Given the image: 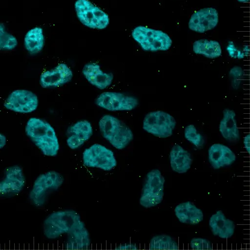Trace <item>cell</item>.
<instances>
[{
  "label": "cell",
  "mask_w": 250,
  "mask_h": 250,
  "mask_svg": "<svg viewBox=\"0 0 250 250\" xmlns=\"http://www.w3.org/2000/svg\"><path fill=\"white\" fill-rule=\"evenodd\" d=\"M43 231L49 239L64 237V248L70 250L88 249L91 245L89 232L80 215L73 209L53 212L44 220Z\"/></svg>",
  "instance_id": "cell-1"
},
{
  "label": "cell",
  "mask_w": 250,
  "mask_h": 250,
  "mask_svg": "<svg viewBox=\"0 0 250 250\" xmlns=\"http://www.w3.org/2000/svg\"><path fill=\"white\" fill-rule=\"evenodd\" d=\"M25 132L35 145L45 156H56L59 150V143L53 127L46 121L31 118L27 122Z\"/></svg>",
  "instance_id": "cell-2"
},
{
  "label": "cell",
  "mask_w": 250,
  "mask_h": 250,
  "mask_svg": "<svg viewBox=\"0 0 250 250\" xmlns=\"http://www.w3.org/2000/svg\"><path fill=\"white\" fill-rule=\"evenodd\" d=\"M99 126L104 138L117 149L125 148L133 139L131 130L122 121L112 115L103 116Z\"/></svg>",
  "instance_id": "cell-3"
},
{
  "label": "cell",
  "mask_w": 250,
  "mask_h": 250,
  "mask_svg": "<svg viewBox=\"0 0 250 250\" xmlns=\"http://www.w3.org/2000/svg\"><path fill=\"white\" fill-rule=\"evenodd\" d=\"M64 181L58 172L50 170L41 174L35 180L28 198L31 204L36 207L43 206L49 195L58 190Z\"/></svg>",
  "instance_id": "cell-4"
},
{
  "label": "cell",
  "mask_w": 250,
  "mask_h": 250,
  "mask_svg": "<svg viewBox=\"0 0 250 250\" xmlns=\"http://www.w3.org/2000/svg\"><path fill=\"white\" fill-rule=\"evenodd\" d=\"M131 35L142 49L146 51H166L172 43L171 38L166 33L145 26L135 27Z\"/></svg>",
  "instance_id": "cell-5"
},
{
  "label": "cell",
  "mask_w": 250,
  "mask_h": 250,
  "mask_svg": "<svg viewBox=\"0 0 250 250\" xmlns=\"http://www.w3.org/2000/svg\"><path fill=\"white\" fill-rule=\"evenodd\" d=\"M165 180L161 171L157 169L148 172L146 177L140 204L144 208H149L160 204L164 195Z\"/></svg>",
  "instance_id": "cell-6"
},
{
  "label": "cell",
  "mask_w": 250,
  "mask_h": 250,
  "mask_svg": "<svg viewBox=\"0 0 250 250\" xmlns=\"http://www.w3.org/2000/svg\"><path fill=\"white\" fill-rule=\"evenodd\" d=\"M74 7L78 19L85 26L104 29L108 25V15L89 0H77Z\"/></svg>",
  "instance_id": "cell-7"
},
{
  "label": "cell",
  "mask_w": 250,
  "mask_h": 250,
  "mask_svg": "<svg viewBox=\"0 0 250 250\" xmlns=\"http://www.w3.org/2000/svg\"><path fill=\"white\" fill-rule=\"evenodd\" d=\"M176 122L169 113L158 110L149 112L144 118L143 128L147 132L161 138L172 135Z\"/></svg>",
  "instance_id": "cell-8"
},
{
  "label": "cell",
  "mask_w": 250,
  "mask_h": 250,
  "mask_svg": "<svg viewBox=\"0 0 250 250\" xmlns=\"http://www.w3.org/2000/svg\"><path fill=\"white\" fill-rule=\"evenodd\" d=\"M83 165L88 167L110 171L117 166L113 152L105 146L95 144L85 149L83 153Z\"/></svg>",
  "instance_id": "cell-9"
},
{
  "label": "cell",
  "mask_w": 250,
  "mask_h": 250,
  "mask_svg": "<svg viewBox=\"0 0 250 250\" xmlns=\"http://www.w3.org/2000/svg\"><path fill=\"white\" fill-rule=\"evenodd\" d=\"M25 183V175L21 166L13 165L6 167L0 180V197H11L19 194Z\"/></svg>",
  "instance_id": "cell-10"
},
{
  "label": "cell",
  "mask_w": 250,
  "mask_h": 250,
  "mask_svg": "<svg viewBox=\"0 0 250 250\" xmlns=\"http://www.w3.org/2000/svg\"><path fill=\"white\" fill-rule=\"evenodd\" d=\"M96 104L111 111H129L135 108L139 104L135 97L120 92H104L96 100Z\"/></svg>",
  "instance_id": "cell-11"
},
{
  "label": "cell",
  "mask_w": 250,
  "mask_h": 250,
  "mask_svg": "<svg viewBox=\"0 0 250 250\" xmlns=\"http://www.w3.org/2000/svg\"><path fill=\"white\" fill-rule=\"evenodd\" d=\"M4 107L11 111L21 113H31L38 106V99L32 92L19 89L13 91L6 98Z\"/></svg>",
  "instance_id": "cell-12"
},
{
  "label": "cell",
  "mask_w": 250,
  "mask_h": 250,
  "mask_svg": "<svg viewBox=\"0 0 250 250\" xmlns=\"http://www.w3.org/2000/svg\"><path fill=\"white\" fill-rule=\"evenodd\" d=\"M218 21V13L216 9L213 7H206L191 15L188 27L192 31L202 33L214 28Z\"/></svg>",
  "instance_id": "cell-13"
},
{
  "label": "cell",
  "mask_w": 250,
  "mask_h": 250,
  "mask_svg": "<svg viewBox=\"0 0 250 250\" xmlns=\"http://www.w3.org/2000/svg\"><path fill=\"white\" fill-rule=\"evenodd\" d=\"M72 77L73 72L70 68L66 64L61 63L41 74L40 84L43 88L60 87L70 82Z\"/></svg>",
  "instance_id": "cell-14"
},
{
  "label": "cell",
  "mask_w": 250,
  "mask_h": 250,
  "mask_svg": "<svg viewBox=\"0 0 250 250\" xmlns=\"http://www.w3.org/2000/svg\"><path fill=\"white\" fill-rule=\"evenodd\" d=\"M92 133V126L89 122L87 120L78 121L67 129V145L72 149H77L89 140Z\"/></svg>",
  "instance_id": "cell-15"
},
{
  "label": "cell",
  "mask_w": 250,
  "mask_h": 250,
  "mask_svg": "<svg viewBox=\"0 0 250 250\" xmlns=\"http://www.w3.org/2000/svg\"><path fill=\"white\" fill-rule=\"evenodd\" d=\"M208 161L216 169L231 165L236 160L234 153L227 146L214 144L208 149Z\"/></svg>",
  "instance_id": "cell-16"
},
{
  "label": "cell",
  "mask_w": 250,
  "mask_h": 250,
  "mask_svg": "<svg viewBox=\"0 0 250 250\" xmlns=\"http://www.w3.org/2000/svg\"><path fill=\"white\" fill-rule=\"evenodd\" d=\"M82 73L90 84L100 89H104L108 87L111 84L113 79L112 73L104 72L100 65L95 62L85 64Z\"/></svg>",
  "instance_id": "cell-17"
},
{
  "label": "cell",
  "mask_w": 250,
  "mask_h": 250,
  "mask_svg": "<svg viewBox=\"0 0 250 250\" xmlns=\"http://www.w3.org/2000/svg\"><path fill=\"white\" fill-rule=\"evenodd\" d=\"M208 224L213 234L221 238H229L234 233L235 224L233 221L227 218L220 210L211 216Z\"/></svg>",
  "instance_id": "cell-18"
},
{
  "label": "cell",
  "mask_w": 250,
  "mask_h": 250,
  "mask_svg": "<svg viewBox=\"0 0 250 250\" xmlns=\"http://www.w3.org/2000/svg\"><path fill=\"white\" fill-rule=\"evenodd\" d=\"M174 213L180 222L186 224L197 225L204 218L202 210L190 201L177 205L174 209Z\"/></svg>",
  "instance_id": "cell-19"
},
{
  "label": "cell",
  "mask_w": 250,
  "mask_h": 250,
  "mask_svg": "<svg viewBox=\"0 0 250 250\" xmlns=\"http://www.w3.org/2000/svg\"><path fill=\"white\" fill-rule=\"evenodd\" d=\"M169 160L172 169L180 174L187 172L192 163L191 154L177 144L173 146L170 151Z\"/></svg>",
  "instance_id": "cell-20"
},
{
  "label": "cell",
  "mask_w": 250,
  "mask_h": 250,
  "mask_svg": "<svg viewBox=\"0 0 250 250\" xmlns=\"http://www.w3.org/2000/svg\"><path fill=\"white\" fill-rule=\"evenodd\" d=\"M223 117L220 121L219 130L223 137L229 142H236L239 140L240 135L236 120L235 112L225 109Z\"/></svg>",
  "instance_id": "cell-21"
},
{
  "label": "cell",
  "mask_w": 250,
  "mask_h": 250,
  "mask_svg": "<svg viewBox=\"0 0 250 250\" xmlns=\"http://www.w3.org/2000/svg\"><path fill=\"white\" fill-rule=\"evenodd\" d=\"M44 42L43 30L40 26L29 29L24 36V47L31 54H36L40 52L44 47Z\"/></svg>",
  "instance_id": "cell-22"
},
{
  "label": "cell",
  "mask_w": 250,
  "mask_h": 250,
  "mask_svg": "<svg viewBox=\"0 0 250 250\" xmlns=\"http://www.w3.org/2000/svg\"><path fill=\"white\" fill-rule=\"evenodd\" d=\"M193 51L209 59L218 58L222 54L221 47L218 42L207 39L195 41L193 44Z\"/></svg>",
  "instance_id": "cell-23"
},
{
  "label": "cell",
  "mask_w": 250,
  "mask_h": 250,
  "mask_svg": "<svg viewBox=\"0 0 250 250\" xmlns=\"http://www.w3.org/2000/svg\"><path fill=\"white\" fill-rule=\"evenodd\" d=\"M149 248L151 250H176L179 249L176 241L166 234L153 236L150 240Z\"/></svg>",
  "instance_id": "cell-24"
},
{
  "label": "cell",
  "mask_w": 250,
  "mask_h": 250,
  "mask_svg": "<svg viewBox=\"0 0 250 250\" xmlns=\"http://www.w3.org/2000/svg\"><path fill=\"white\" fill-rule=\"evenodd\" d=\"M17 45L16 37L7 30L3 23H0V50H11Z\"/></svg>",
  "instance_id": "cell-25"
},
{
  "label": "cell",
  "mask_w": 250,
  "mask_h": 250,
  "mask_svg": "<svg viewBox=\"0 0 250 250\" xmlns=\"http://www.w3.org/2000/svg\"><path fill=\"white\" fill-rule=\"evenodd\" d=\"M184 136L187 140L197 148L201 147L204 144L203 137L197 132L196 128L193 125H189L186 127Z\"/></svg>",
  "instance_id": "cell-26"
},
{
  "label": "cell",
  "mask_w": 250,
  "mask_h": 250,
  "mask_svg": "<svg viewBox=\"0 0 250 250\" xmlns=\"http://www.w3.org/2000/svg\"><path fill=\"white\" fill-rule=\"evenodd\" d=\"M191 249L197 250H208L212 249V244L210 241L202 238H193L190 242Z\"/></svg>",
  "instance_id": "cell-27"
},
{
  "label": "cell",
  "mask_w": 250,
  "mask_h": 250,
  "mask_svg": "<svg viewBox=\"0 0 250 250\" xmlns=\"http://www.w3.org/2000/svg\"><path fill=\"white\" fill-rule=\"evenodd\" d=\"M229 75L232 78V85L234 87L236 84H239L243 78L244 71L241 67L236 66L230 70Z\"/></svg>",
  "instance_id": "cell-28"
},
{
  "label": "cell",
  "mask_w": 250,
  "mask_h": 250,
  "mask_svg": "<svg viewBox=\"0 0 250 250\" xmlns=\"http://www.w3.org/2000/svg\"><path fill=\"white\" fill-rule=\"evenodd\" d=\"M226 49L229 56L232 58L241 59L247 56L244 50L242 52L238 49L232 42L229 43Z\"/></svg>",
  "instance_id": "cell-29"
},
{
  "label": "cell",
  "mask_w": 250,
  "mask_h": 250,
  "mask_svg": "<svg viewBox=\"0 0 250 250\" xmlns=\"http://www.w3.org/2000/svg\"><path fill=\"white\" fill-rule=\"evenodd\" d=\"M116 250H137L138 248L133 244H124L118 246Z\"/></svg>",
  "instance_id": "cell-30"
},
{
  "label": "cell",
  "mask_w": 250,
  "mask_h": 250,
  "mask_svg": "<svg viewBox=\"0 0 250 250\" xmlns=\"http://www.w3.org/2000/svg\"><path fill=\"white\" fill-rule=\"evenodd\" d=\"M244 146L248 153L250 152V134L247 135L244 138Z\"/></svg>",
  "instance_id": "cell-31"
},
{
  "label": "cell",
  "mask_w": 250,
  "mask_h": 250,
  "mask_svg": "<svg viewBox=\"0 0 250 250\" xmlns=\"http://www.w3.org/2000/svg\"><path fill=\"white\" fill-rule=\"evenodd\" d=\"M6 138L5 135L0 133V149H2L5 146Z\"/></svg>",
  "instance_id": "cell-32"
},
{
  "label": "cell",
  "mask_w": 250,
  "mask_h": 250,
  "mask_svg": "<svg viewBox=\"0 0 250 250\" xmlns=\"http://www.w3.org/2000/svg\"><path fill=\"white\" fill-rule=\"evenodd\" d=\"M238 1L240 2H243V3H247L249 2L250 0H237Z\"/></svg>",
  "instance_id": "cell-33"
}]
</instances>
